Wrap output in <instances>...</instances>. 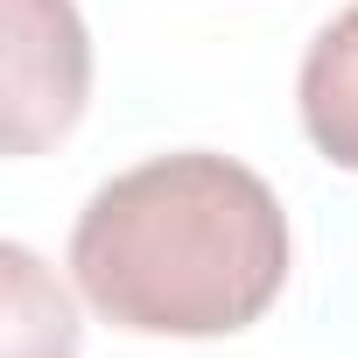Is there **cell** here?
I'll return each instance as SVG.
<instances>
[{
    "label": "cell",
    "mask_w": 358,
    "mask_h": 358,
    "mask_svg": "<svg viewBox=\"0 0 358 358\" xmlns=\"http://www.w3.org/2000/svg\"><path fill=\"white\" fill-rule=\"evenodd\" d=\"M295 106H302L309 148L337 169H358V0L316 29L295 78Z\"/></svg>",
    "instance_id": "obj_3"
},
{
    "label": "cell",
    "mask_w": 358,
    "mask_h": 358,
    "mask_svg": "<svg viewBox=\"0 0 358 358\" xmlns=\"http://www.w3.org/2000/svg\"><path fill=\"white\" fill-rule=\"evenodd\" d=\"M8 8V155H43L64 141L92 92V43L71 0H0Z\"/></svg>",
    "instance_id": "obj_2"
},
{
    "label": "cell",
    "mask_w": 358,
    "mask_h": 358,
    "mask_svg": "<svg viewBox=\"0 0 358 358\" xmlns=\"http://www.w3.org/2000/svg\"><path fill=\"white\" fill-rule=\"evenodd\" d=\"M8 267V358H78V309L29 246H0Z\"/></svg>",
    "instance_id": "obj_4"
},
{
    "label": "cell",
    "mask_w": 358,
    "mask_h": 358,
    "mask_svg": "<svg viewBox=\"0 0 358 358\" xmlns=\"http://www.w3.org/2000/svg\"><path fill=\"white\" fill-rule=\"evenodd\" d=\"M71 274L120 330L232 337L288 288V211L232 155H155L92 190Z\"/></svg>",
    "instance_id": "obj_1"
}]
</instances>
